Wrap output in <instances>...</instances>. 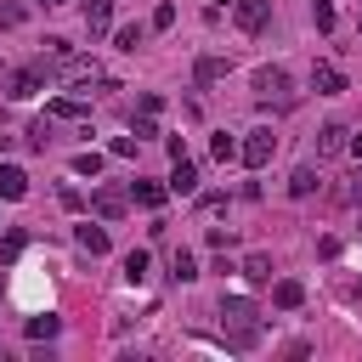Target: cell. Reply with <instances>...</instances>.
Segmentation results:
<instances>
[{
  "mask_svg": "<svg viewBox=\"0 0 362 362\" xmlns=\"http://www.w3.org/2000/svg\"><path fill=\"white\" fill-rule=\"evenodd\" d=\"M221 334H226L232 351L260 345V311H255L249 300H238V294H221Z\"/></svg>",
  "mask_w": 362,
  "mask_h": 362,
  "instance_id": "cell-1",
  "label": "cell"
},
{
  "mask_svg": "<svg viewBox=\"0 0 362 362\" xmlns=\"http://www.w3.org/2000/svg\"><path fill=\"white\" fill-rule=\"evenodd\" d=\"M255 102L272 107V113H288V107H294V79H288V68H255Z\"/></svg>",
  "mask_w": 362,
  "mask_h": 362,
  "instance_id": "cell-2",
  "label": "cell"
},
{
  "mask_svg": "<svg viewBox=\"0 0 362 362\" xmlns=\"http://www.w3.org/2000/svg\"><path fill=\"white\" fill-rule=\"evenodd\" d=\"M51 74L68 85V90H90V85H102V90H113V79H102V68L90 62V57H62V62H51Z\"/></svg>",
  "mask_w": 362,
  "mask_h": 362,
  "instance_id": "cell-3",
  "label": "cell"
},
{
  "mask_svg": "<svg viewBox=\"0 0 362 362\" xmlns=\"http://www.w3.org/2000/svg\"><path fill=\"white\" fill-rule=\"evenodd\" d=\"M272 153H277V136H272V130H249V136L238 141V158H243L249 170H266Z\"/></svg>",
  "mask_w": 362,
  "mask_h": 362,
  "instance_id": "cell-4",
  "label": "cell"
},
{
  "mask_svg": "<svg viewBox=\"0 0 362 362\" xmlns=\"http://www.w3.org/2000/svg\"><path fill=\"white\" fill-rule=\"evenodd\" d=\"M45 79H51V68H45V62H34V68H17V74L6 79V96H11V102H28L34 90H45Z\"/></svg>",
  "mask_w": 362,
  "mask_h": 362,
  "instance_id": "cell-5",
  "label": "cell"
},
{
  "mask_svg": "<svg viewBox=\"0 0 362 362\" xmlns=\"http://www.w3.org/2000/svg\"><path fill=\"white\" fill-rule=\"evenodd\" d=\"M232 23H238L243 34H260V28L272 23V0H232Z\"/></svg>",
  "mask_w": 362,
  "mask_h": 362,
  "instance_id": "cell-6",
  "label": "cell"
},
{
  "mask_svg": "<svg viewBox=\"0 0 362 362\" xmlns=\"http://www.w3.org/2000/svg\"><path fill=\"white\" fill-rule=\"evenodd\" d=\"M90 209H96L102 221H119V215L130 209V192H119V187H96V192H90Z\"/></svg>",
  "mask_w": 362,
  "mask_h": 362,
  "instance_id": "cell-7",
  "label": "cell"
},
{
  "mask_svg": "<svg viewBox=\"0 0 362 362\" xmlns=\"http://www.w3.org/2000/svg\"><path fill=\"white\" fill-rule=\"evenodd\" d=\"M300 300H305V283H300V277H277V283H272V305H283V311H294Z\"/></svg>",
  "mask_w": 362,
  "mask_h": 362,
  "instance_id": "cell-8",
  "label": "cell"
},
{
  "mask_svg": "<svg viewBox=\"0 0 362 362\" xmlns=\"http://www.w3.org/2000/svg\"><path fill=\"white\" fill-rule=\"evenodd\" d=\"M0 198H11V204L28 198V175H23L17 164H6V158H0Z\"/></svg>",
  "mask_w": 362,
  "mask_h": 362,
  "instance_id": "cell-9",
  "label": "cell"
},
{
  "mask_svg": "<svg viewBox=\"0 0 362 362\" xmlns=\"http://www.w3.org/2000/svg\"><path fill=\"white\" fill-rule=\"evenodd\" d=\"M311 85H317L322 96H339V90H345V74H339L334 62H317V68H311Z\"/></svg>",
  "mask_w": 362,
  "mask_h": 362,
  "instance_id": "cell-10",
  "label": "cell"
},
{
  "mask_svg": "<svg viewBox=\"0 0 362 362\" xmlns=\"http://www.w3.org/2000/svg\"><path fill=\"white\" fill-rule=\"evenodd\" d=\"M345 136H351L345 124H322V130H317V158H334V153H345Z\"/></svg>",
  "mask_w": 362,
  "mask_h": 362,
  "instance_id": "cell-11",
  "label": "cell"
},
{
  "mask_svg": "<svg viewBox=\"0 0 362 362\" xmlns=\"http://www.w3.org/2000/svg\"><path fill=\"white\" fill-rule=\"evenodd\" d=\"M107 23H113V0H90V6H85V28H90V40H102Z\"/></svg>",
  "mask_w": 362,
  "mask_h": 362,
  "instance_id": "cell-12",
  "label": "cell"
},
{
  "mask_svg": "<svg viewBox=\"0 0 362 362\" xmlns=\"http://www.w3.org/2000/svg\"><path fill=\"white\" fill-rule=\"evenodd\" d=\"M226 68H232L226 57H198V62H192V79H198V85H215V79H226Z\"/></svg>",
  "mask_w": 362,
  "mask_h": 362,
  "instance_id": "cell-13",
  "label": "cell"
},
{
  "mask_svg": "<svg viewBox=\"0 0 362 362\" xmlns=\"http://www.w3.org/2000/svg\"><path fill=\"white\" fill-rule=\"evenodd\" d=\"M192 187H198V164L181 153V158H175V170H170V192H192Z\"/></svg>",
  "mask_w": 362,
  "mask_h": 362,
  "instance_id": "cell-14",
  "label": "cell"
},
{
  "mask_svg": "<svg viewBox=\"0 0 362 362\" xmlns=\"http://www.w3.org/2000/svg\"><path fill=\"white\" fill-rule=\"evenodd\" d=\"M74 243H79L85 255H107V232H102V226H90V221H85V226H74Z\"/></svg>",
  "mask_w": 362,
  "mask_h": 362,
  "instance_id": "cell-15",
  "label": "cell"
},
{
  "mask_svg": "<svg viewBox=\"0 0 362 362\" xmlns=\"http://www.w3.org/2000/svg\"><path fill=\"white\" fill-rule=\"evenodd\" d=\"M130 204H141V209H158V204H164V187H158V181H136V187H130Z\"/></svg>",
  "mask_w": 362,
  "mask_h": 362,
  "instance_id": "cell-16",
  "label": "cell"
},
{
  "mask_svg": "<svg viewBox=\"0 0 362 362\" xmlns=\"http://www.w3.org/2000/svg\"><path fill=\"white\" fill-rule=\"evenodd\" d=\"M288 192H294V198H311V192H317V170H311V164H300V170L288 175Z\"/></svg>",
  "mask_w": 362,
  "mask_h": 362,
  "instance_id": "cell-17",
  "label": "cell"
},
{
  "mask_svg": "<svg viewBox=\"0 0 362 362\" xmlns=\"http://www.w3.org/2000/svg\"><path fill=\"white\" fill-rule=\"evenodd\" d=\"M170 277H175V283H192V277H198V260H192L187 249H175V255H170Z\"/></svg>",
  "mask_w": 362,
  "mask_h": 362,
  "instance_id": "cell-18",
  "label": "cell"
},
{
  "mask_svg": "<svg viewBox=\"0 0 362 362\" xmlns=\"http://www.w3.org/2000/svg\"><path fill=\"white\" fill-rule=\"evenodd\" d=\"M57 334H62V317H51V311L28 317V339H57Z\"/></svg>",
  "mask_w": 362,
  "mask_h": 362,
  "instance_id": "cell-19",
  "label": "cell"
},
{
  "mask_svg": "<svg viewBox=\"0 0 362 362\" xmlns=\"http://www.w3.org/2000/svg\"><path fill=\"white\" fill-rule=\"evenodd\" d=\"M243 277L249 283H272V255H249L243 260Z\"/></svg>",
  "mask_w": 362,
  "mask_h": 362,
  "instance_id": "cell-20",
  "label": "cell"
},
{
  "mask_svg": "<svg viewBox=\"0 0 362 362\" xmlns=\"http://www.w3.org/2000/svg\"><path fill=\"white\" fill-rule=\"evenodd\" d=\"M85 113H90V107L74 102V96H57V102H51V119H85Z\"/></svg>",
  "mask_w": 362,
  "mask_h": 362,
  "instance_id": "cell-21",
  "label": "cell"
},
{
  "mask_svg": "<svg viewBox=\"0 0 362 362\" xmlns=\"http://www.w3.org/2000/svg\"><path fill=\"white\" fill-rule=\"evenodd\" d=\"M130 136H136V141H153V136H158V113H136V119H130Z\"/></svg>",
  "mask_w": 362,
  "mask_h": 362,
  "instance_id": "cell-22",
  "label": "cell"
},
{
  "mask_svg": "<svg viewBox=\"0 0 362 362\" xmlns=\"http://www.w3.org/2000/svg\"><path fill=\"white\" fill-rule=\"evenodd\" d=\"M147 277V249H130L124 255V283H141Z\"/></svg>",
  "mask_w": 362,
  "mask_h": 362,
  "instance_id": "cell-23",
  "label": "cell"
},
{
  "mask_svg": "<svg viewBox=\"0 0 362 362\" xmlns=\"http://www.w3.org/2000/svg\"><path fill=\"white\" fill-rule=\"evenodd\" d=\"M113 40H119V51H136V45L147 40V28H141V23H124V28L113 34Z\"/></svg>",
  "mask_w": 362,
  "mask_h": 362,
  "instance_id": "cell-24",
  "label": "cell"
},
{
  "mask_svg": "<svg viewBox=\"0 0 362 362\" xmlns=\"http://www.w3.org/2000/svg\"><path fill=\"white\" fill-rule=\"evenodd\" d=\"M74 175H102V153H74Z\"/></svg>",
  "mask_w": 362,
  "mask_h": 362,
  "instance_id": "cell-25",
  "label": "cell"
},
{
  "mask_svg": "<svg viewBox=\"0 0 362 362\" xmlns=\"http://www.w3.org/2000/svg\"><path fill=\"white\" fill-rule=\"evenodd\" d=\"M209 153H215V158H221V164H232V158H238V141H232V136H226V130H221V136H215V141H209Z\"/></svg>",
  "mask_w": 362,
  "mask_h": 362,
  "instance_id": "cell-26",
  "label": "cell"
},
{
  "mask_svg": "<svg viewBox=\"0 0 362 362\" xmlns=\"http://www.w3.org/2000/svg\"><path fill=\"white\" fill-rule=\"evenodd\" d=\"M23 17H28V6H17V0H6V6H0V28H17Z\"/></svg>",
  "mask_w": 362,
  "mask_h": 362,
  "instance_id": "cell-27",
  "label": "cell"
},
{
  "mask_svg": "<svg viewBox=\"0 0 362 362\" xmlns=\"http://www.w3.org/2000/svg\"><path fill=\"white\" fill-rule=\"evenodd\" d=\"M311 23L328 34V28H334V6H328V0H317V6H311Z\"/></svg>",
  "mask_w": 362,
  "mask_h": 362,
  "instance_id": "cell-28",
  "label": "cell"
},
{
  "mask_svg": "<svg viewBox=\"0 0 362 362\" xmlns=\"http://www.w3.org/2000/svg\"><path fill=\"white\" fill-rule=\"evenodd\" d=\"M17 255H23V232H6L0 238V260H17Z\"/></svg>",
  "mask_w": 362,
  "mask_h": 362,
  "instance_id": "cell-29",
  "label": "cell"
},
{
  "mask_svg": "<svg viewBox=\"0 0 362 362\" xmlns=\"http://www.w3.org/2000/svg\"><path fill=\"white\" fill-rule=\"evenodd\" d=\"M170 23H175V6H170V0H164V6H158V11H153V28H170Z\"/></svg>",
  "mask_w": 362,
  "mask_h": 362,
  "instance_id": "cell-30",
  "label": "cell"
},
{
  "mask_svg": "<svg viewBox=\"0 0 362 362\" xmlns=\"http://www.w3.org/2000/svg\"><path fill=\"white\" fill-rule=\"evenodd\" d=\"M28 141H34V147H45V141H51V119H40V124L28 130Z\"/></svg>",
  "mask_w": 362,
  "mask_h": 362,
  "instance_id": "cell-31",
  "label": "cell"
},
{
  "mask_svg": "<svg viewBox=\"0 0 362 362\" xmlns=\"http://www.w3.org/2000/svg\"><path fill=\"white\" fill-rule=\"evenodd\" d=\"M345 204H362V170H356V175L345 181Z\"/></svg>",
  "mask_w": 362,
  "mask_h": 362,
  "instance_id": "cell-32",
  "label": "cell"
},
{
  "mask_svg": "<svg viewBox=\"0 0 362 362\" xmlns=\"http://www.w3.org/2000/svg\"><path fill=\"white\" fill-rule=\"evenodd\" d=\"M345 147H351V153L362 158V130H356V136H345Z\"/></svg>",
  "mask_w": 362,
  "mask_h": 362,
  "instance_id": "cell-33",
  "label": "cell"
},
{
  "mask_svg": "<svg viewBox=\"0 0 362 362\" xmlns=\"http://www.w3.org/2000/svg\"><path fill=\"white\" fill-rule=\"evenodd\" d=\"M51 6H68V0H51Z\"/></svg>",
  "mask_w": 362,
  "mask_h": 362,
  "instance_id": "cell-34",
  "label": "cell"
},
{
  "mask_svg": "<svg viewBox=\"0 0 362 362\" xmlns=\"http://www.w3.org/2000/svg\"><path fill=\"white\" fill-rule=\"evenodd\" d=\"M215 6H226V0H215Z\"/></svg>",
  "mask_w": 362,
  "mask_h": 362,
  "instance_id": "cell-35",
  "label": "cell"
}]
</instances>
